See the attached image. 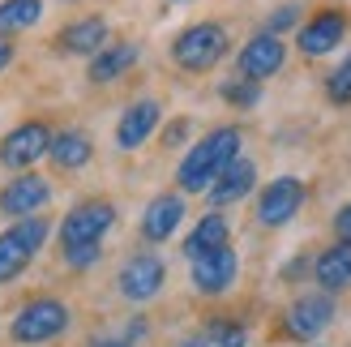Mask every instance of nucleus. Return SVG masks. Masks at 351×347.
<instances>
[{
  "label": "nucleus",
  "instance_id": "0eeeda50",
  "mask_svg": "<svg viewBox=\"0 0 351 347\" xmlns=\"http://www.w3.org/2000/svg\"><path fill=\"white\" fill-rule=\"evenodd\" d=\"M120 296L133 300V304H142V300H154L163 291L167 283V266H163V257L159 253H137L129 257L125 266H120Z\"/></svg>",
  "mask_w": 351,
  "mask_h": 347
},
{
  "label": "nucleus",
  "instance_id": "cd10ccee",
  "mask_svg": "<svg viewBox=\"0 0 351 347\" xmlns=\"http://www.w3.org/2000/svg\"><path fill=\"white\" fill-rule=\"evenodd\" d=\"M335 232H339V240H347V245H351V202L335 215Z\"/></svg>",
  "mask_w": 351,
  "mask_h": 347
},
{
  "label": "nucleus",
  "instance_id": "393cba45",
  "mask_svg": "<svg viewBox=\"0 0 351 347\" xmlns=\"http://www.w3.org/2000/svg\"><path fill=\"white\" fill-rule=\"evenodd\" d=\"M326 95H330V103H351V56L326 77Z\"/></svg>",
  "mask_w": 351,
  "mask_h": 347
},
{
  "label": "nucleus",
  "instance_id": "9b49d317",
  "mask_svg": "<svg viewBox=\"0 0 351 347\" xmlns=\"http://www.w3.org/2000/svg\"><path fill=\"white\" fill-rule=\"evenodd\" d=\"M283 60H287V47H283V39L278 34H253L249 43L240 47V77H249V82H266V77H274L278 69H283Z\"/></svg>",
  "mask_w": 351,
  "mask_h": 347
},
{
  "label": "nucleus",
  "instance_id": "7ed1b4c3",
  "mask_svg": "<svg viewBox=\"0 0 351 347\" xmlns=\"http://www.w3.org/2000/svg\"><path fill=\"white\" fill-rule=\"evenodd\" d=\"M223 56H227V30L219 22H197V26L180 30L171 43V60L184 73H210Z\"/></svg>",
  "mask_w": 351,
  "mask_h": 347
},
{
  "label": "nucleus",
  "instance_id": "6e6552de",
  "mask_svg": "<svg viewBox=\"0 0 351 347\" xmlns=\"http://www.w3.org/2000/svg\"><path fill=\"white\" fill-rule=\"evenodd\" d=\"M300 206H304V180L278 176L261 189V198H257V223L261 228H283V223H291L300 215Z\"/></svg>",
  "mask_w": 351,
  "mask_h": 347
},
{
  "label": "nucleus",
  "instance_id": "4be33fe9",
  "mask_svg": "<svg viewBox=\"0 0 351 347\" xmlns=\"http://www.w3.org/2000/svg\"><path fill=\"white\" fill-rule=\"evenodd\" d=\"M43 17V0H0V34L30 30Z\"/></svg>",
  "mask_w": 351,
  "mask_h": 347
},
{
  "label": "nucleus",
  "instance_id": "412c9836",
  "mask_svg": "<svg viewBox=\"0 0 351 347\" xmlns=\"http://www.w3.org/2000/svg\"><path fill=\"white\" fill-rule=\"evenodd\" d=\"M227 219L223 215H202V223L189 232V240H184V257L193 262V257H202V253H210V249H223L227 245Z\"/></svg>",
  "mask_w": 351,
  "mask_h": 347
},
{
  "label": "nucleus",
  "instance_id": "423d86ee",
  "mask_svg": "<svg viewBox=\"0 0 351 347\" xmlns=\"http://www.w3.org/2000/svg\"><path fill=\"white\" fill-rule=\"evenodd\" d=\"M47 146H51V129L43 120H26V125L5 133V142H0V163L9 171H30L39 159H47Z\"/></svg>",
  "mask_w": 351,
  "mask_h": 347
},
{
  "label": "nucleus",
  "instance_id": "f8f14e48",
  "mask_svg": "<svg viewBox=\"0 0 351 347\" xmlns=\"http://www.w3.org/2000/svg\"><path fill=\"white\" fill-rule=\"evenodd\" d=\"M330 322H335V300L330 296H300L291 309H287V335L291 339H317L330 331Z\"/></svg>",
  "mask_w": 351,
  "mask_h": 347
},
{
  "label": "nucleus",
  "instance_id": "6ab92c4d",
  "mask_svg": "<svg viewBox=\"0 0 351 347\" xmlns=\"http://www.w3.org/2000/svg\"><path fill=\"white\" fill-rule=\"evenodd\" d=\"M313 274H317V283H322L326 291H343V287H351V245H347V240L322 249V257L313 262Z\"/></svg>",
  "mask_w": 351,
  "mask_h": 347
},
{
  "label": "nucleus",
  "instance_id": "4468645a",
  "mask_svg": "<svg viewBox=\"0 0 351 347\" xmlns=\"http://www.w3.org/2000/svg\"><path fill=\"white\" fill-rule=\"evenodd\" d=\"M343 34H347V17L339 9H322L313 22L300 26V39L295 43H300L304 56H326V51H335L343 43Z\"/></svg>",
  "mask_w": 351,
  "mask_h": 347
},
{
  "label": "nucleus",
  "instance_id": "bb28decb",
  "mask_svg": "<svg viewBox=\"0 0 351 347\" xmlns=\"http://www.w3.org/2000/svg\"><path fill=\"white\" fill-rule=\"evenodd\" d=\"M99 245H77V249H64V262L73 266V270H86V266H95L99 262Z\"/></svg>",
  "mask_w": 351,
  "mask_h": 347
},
{
  "label": "nucleus",
  "instance_id": "dca6fc26",
  "mask_svg": "<svg viewBox=\"0 0 351 347\" xmlns=\"http://www.w3.org/2000/svg\"><path fill=\"white\" fill-rule=\"evenodd\" d=\"M253 184H257V163L236 159V163L223 167V176L210 184L206 193H210V202H215V206H232V202H240V198H249Z\"/></svg>",
  "mask_w": 351,
  "mask_h": 347
},
{
  "label": "nucleus",
  "instance_id": "39448f33",
  "mask_svg": "<svg viewBox=\"0 0 351 347\" xmlns=\"http://www.w3.org/2000/svg\"><path fill=\"white\" fill-rule=\"evenodd\" d=\"M112 223H116V206H112V202H103V198H95V202H77L73 211L64 215V223H60V245H64V249L99 245V240L108 236Z\"/></svg>",
  "mask_w": 351,
  "mask_h": 347
},
{
  "label": "nucleus",
  "instance_id": "f3484780",
  "mask_svg": "<svg viewBox=\"0 0 351 347\" xmlns=\"http://www.w3.org/2000/svg\"><path fill=\"white\" fill-rule=\"evenodd\" d=\"M60 47L69 56H95L99 47H108V22L103 17H77L60 30Z\"/></svg>",
  "mask_w": 351,
  "mask_h": 347
},
{
  "label": "nucleus",
  "instance_id": "a211bd4d",
  "mask_svg": "<svg viewBox=\"0 0 351 347\" xmlns=\"http://www.w3.org/2000/svg\"><path fill=\"white\" fill-rule=\"evenodd\" d=\"M47 159L64 167V171H77L95 159V146L82 129H64V133H51V146H47Z\"/></svg>",
  "mask_w": 351,
  "mask_h": 347
},
{
  "label": "nucleus",
  "instance_id": "7c9ffc66",
  "mask_svg": "<svg viewBox=\"0 0 351 347\" xmlns=\"http://www.w3.org/2000/svg\"><path fill=\"white\" fill-rule=\"evenodd\" d=\"M90 347H129L125 339H99V343H90Z\"/></svg>",
  "mask_w": 351,
  "mask_h": 347
},
{
  "label": "nucleus",
  "instance_id": "5701e85b",
  "mask_svg": "<svg viewBox=\"0 0 351 347\" xmlns=\"http://www.w3.org/2000/svg\"><path fill=\"white\" fill-rule=\"evenodd\" d=\"M244 343H249L244 326H236V322H215V326H206V331H197L193 339H184L180 347H244Z\"/></svg>",
  "mask_w": 351,
  "mask_h": 347
},
{
  "label": "nucleus",
  "instance_id": "ddd939ff",
  "mask_svg": "<svg viewBox=\"0 0 351 347\" xmlns=\"http://www.w3.org/2000/svg\"><path fill=\"white\" fill-rule=\"evenodd\" d=\"M159 99H137L129 103L125 112H120V125H116V146L120 150H137V146H146V137L159 129Z\"/></svg>",
  "mask_w": 351,
  "mask_h": 347
},
{
  "label": "nucleus",
  "instance_id": "1a4fd4ad",
  "mask_svg": "<svg viewBox=\"0 0 351 347\" xmlns=\"http://www.w3.org/2000/svg\"><path fill=\"white\" fill-rule=\"evenodd\" d=\"M236 274H240V257H236L232 245L193 257V287H197L202 296H223V291L236 283Z\"/></svg>",
  "mask_w": 351,
  "mask_h": 347
},
{
  "label": "nucleus",
  "instance_id": "c85d7f7f",
  "mask_svg": "<svg viewBox=\"0 0 351 347\" xmlns=\"http://www.w3.org/2000/svg\"><path fill=\"white\" fill-rule=\"evenodd\" d=\"M9 64H13V43L5 39V34H0V73H5Z\"/></svg>",
  "mask_w": 351,
  "mask_h": 347
},
{
  "label": "nucleus",
  "instance_id": "9d476101",
  "mask_svg": "<svg viewBox=\"0 0 351 347\" xmlns=\"http://www.w3.org/2000/svg\"><path fill=\"white\" fill-rule=\"evenodd\" d=\"M47 202H51V184L43 176H34V171H17V176L0 189V211L9 219H30V215H39Z\"/></svg>",
  "mask_w": 351,
  "mask_h": 347
},
{
  "label": "nucleus",
  "instance_id": "aec40b11",
  "mask_svg": "<svg viewBox=\"0 0 351 347\" xmlns=\"http://www.w3.org/2000/svg\"><path fill=\"white\" fill-rule=\"evenodd\" d=\"M137 43H108V47H99L95 56H90V82H116L120 73H129V69L137 64Z\"/></svg>",
  "mask_w": 351,
  "mask_h": 347
},
{
  "label": "nucleus",
  "instance_id": "c756f323",
  "mask_svg": "<svg viewBox=\"0 0 351 347\" xmlns=\"http://www.w3.org/2000/svg\"><path fill=\"white\" fill-rule=\"evenodd\" d=\"M184 133H189V120H180V125H171V129H167V146H176Z\"/></svg>",
  "mask_w": 351,
  "mask_h": 347
},
{
  "label": "nucleus",
  "instance_id": "b1692460",
  "mask_svg": "<svg viewBox=\"0 0 351 347\" xmlns=\"http://www.w3.org/2000/svg\"><path fill=\"white\" fill-rule=\"evenodd\" d=\"M219 95L232 103V108H257L261 99V82H249V77H236V82H223Z\"/></svg>",
  "mask_w": 351,
  "mask_h": 347
},
{
  "label": "nucleus",
  "instance_id": "f257e3e1",
  "mask_svg": "<svg viewBox=\"0 0 351 347\" xmlns=\"http://www.w3.org/2000/svg\"><path fill=\"white\" fill-rule=\"evenodd\" d=\"M240 129L236 125H223V129H210L197 146H189V154L180 159V171H176V180H180L184 193H206L210 184L223 176L227 163L240 159Z\"/></svg>",
  "mask_w": 351,
  "mask_h": 347
},
{
  "label": "nucleus",
  "instance_id": "f03ea898",
  "mask_svg": "<svg viewBox=\"0 0 351 347\" xmlns=\"http://www.w3.org/2000/svg\"><path fill=\"white\" fill-rule=\"evenodd\" d=\"M69 304L56 300V296H34L26 300L22 309L13 313L9 322V335L13 343H22V347H39V343H51V339H60L69 331Z\"/></svg>",
  "mask_w": 351,
  "mask_h": 347
},
{
  "label": "nucleus",
  "instance_id": "a878e982",
  "mask_svg": "<svg viewBox=\"0 0 351 347\" xmlns=\"http://www.w3.org/2000/svg\"><path fill=\"white\" fill-rule=\"evenodd\" d=\"M295 22H300V5H278V9L270 13V22H266V34H283V30H291Z\"/></svg>",
  "mask_w": 351,
  "mask_h": 347
},
{
  "label": "nucleus",
  "instance_id": "2eb2a0df",
  "mask_svg": "<svg viewBox=\"0 0 351 347\" xmlns=\"http://www.w3.org/2000/svg\"><path fill=\"white\" fill-rule=\"evenodd\" d=\"M180 219H184V198L180 193H159L142 215V236L159 245V240H167L176 228H180Z\"/></svg>",
  "mask_w": 351,
  "mask_h": 347
},
{
  "label": "nucleus",
  "instance_id": "20e7f679",
  "mask_svg": "<svg viewBox=\"0 0 351 347\" xmlns=\"http://www.w3.org/2000/svg\"><path fill=\"white\" fill-rule=\"evenodd\" d=\"M43 240H47V219H39V215L13 219V228L0 232V287L13 283L17 274L34 262V253L43 249Z\"/></svg>",
  "mask_w": 351,
  "mask_h": 347
}]
</instances>
